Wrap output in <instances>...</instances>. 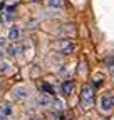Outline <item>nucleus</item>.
Masks as SVG:
<instances>
[{
    "label": "nucleus",
    "instance_id": "8",
    "mask_svg": "<svg viewBox=\"0 0 114 120\" xmlns=\"http://www.w3.org/2000/svg\"><path fill=\"white\" fill-rule=\"evenodd\" d=\"M19 37H20V30L17 28V27H12L10 28V32H8V40H19Z\"/></svg>",
    "mask_w": 114,
    "mask_h": 120
},
{
    "label": "nucleus",
    "instance_id": "13",
    "mask_svg": "<svg viewBox=\"0 0 114 120\" xmlns=\"http://www.w3.org/2000/svg\"><path fill=\"white\" fill-rule=\"evenodd\" d=\"M4 58V47H0V60Z\"/></svg>",
    "mask_w": 114,
    "mask_h": 120
},
{
    "label": "nucleus",
    "instance_id": "15",
    "mask_svg": "<svg viewBox=\"0 0 114 120\" xmlns=\"http://www.w3.org/2000/svg\"><path fill=\"white\" fill-rule=\"evenodd\" d=\"M111 100H112V105H114V92L111 94Z\"/></svg>",
    "mask_w": 114,
    "mask_h": 120
},
{
    "label": "nucleus",
    "instance_id": "4",
    "mask_svg": "<svg viewBox=\"0 0 114 120\" xmlns=\"http://www.w3.org/2000/svg\"><path fill=\"white\" fill-rule=\"evenodd\" d=\"M99 105H101V110L102 112H111L114 109L112 100H111V95H102L101 100H99Z\"/></svg>",
    "mask_w": 114,
    "mask_h": 120
},
{
    "label": "nucleus",
    "instance_id": "14",
    "mask_svg": "<svg viewBox=\"0 0 114 120\" xmlns=\"http://www.w3.org/2000/svg\"><path fill=\"white\" fill-rule=\"evenodd\" d=\"M30 120H42L39 115H34V117H30Z\"/></svg>",
    "mask_w": 114,
    "mask_h": 120
},
{
    "label": "nucleus",
    "instance_id": "7",
    "mask_svg": "<svg viewBox=\"0 0 114 120\" xmlns=\"http://www.w3.org/2000/svg\"><path fill=\"white\" fill-rule=\"evenodd\" d=\"M12 113V107L8 103H4L0 105V120H7V117Z\"/></svg>",
    "mask_w": 114,
    "mask_h": 120
},
{
    "label": "nucleus",
    "instance_id": "12",
    "mask_svg": "<svg viewBox=\"0 0 114 120\" xmlns=\"http://www.w3.org/2000/svg\"><path fill=\"white\" fill-rule=\"evenodd\" d=\"M109 72H111V75L114 77V60H112V62H109Z\"/></svg>",
    "mask_w": 114,
    "mask_h": 120
},
{
    "label": "nucleus",
    "instance_id": "6",
    "mask_svg": "<svg viewBox=\"0 0 114 120\" xmlns=\"http://www.w3.org/2000/svg\"><path fill=\"white\" fill-rule=\"evenodd\" d=\"M24 52V45L22 43H10L8 47H7V53L10 57H17L19 53Z\"/></svg>",
    "mask_w": 114,
    "mask_h": 120
},
{
    "label": "nucleus",
    "instance_id": "11",
    "mask_svg": "<svg viewBox=\"0 0 114 120\" xmlns=\"http://www.w3.org/2000/svg\"><path fill=\"white\" fill-rule=\"evenodd\" d=\"M52 105H54V109H57V110H62L64 109V102L61 98H57V97L52 100Z\"/></svg>",
    "mask_w": 114,
    "mask_h": 120
},
{
    "label": "nucleus",
    "instance_id": "9",
    "mask_svg": "<svg viewBox=\"0 0 114 120\" xmlns=\"http://www.w3.org/2000/svg\"><path fill=\"white\" fill-rule=\"evenodd\" d=\"M72 90H74V83L72 82H64L62 83V94L70 95V94H72Z\"/></svg>",
    "mask_w": 114,
    "mask_h": 120
},
{
    "label": "nucleus",
    "instance_id": "5",
    "mask_svg": "<svg viewBox=\"0 0 114 120\" xmlns=\"http://www.w3.org/2000/svg\"><path fill=\"white\" fill-rule=\"evenodd\" d=\"M12 97L15 98V100H25L27 98V88L24 85H19L12 90Z\"/></svg>",
    "mask_w": 114,
    "mask_h": 120
},
{
    "label": "nucleus",
    "instance_id": "3",
    "mask_svg": "<svg viewBox=\"0 0 114 120\" xmlns=\"http://www.w3.org/2000/svg\"><path fill=\"white\" fill-rule=\"evenodd\" d=\"M52 100H54V97L50 94H45V92H42V94L37 95V103L40 105V107H50Z\"/></svg>",
    "mask_w": 114,
    "mask_h": 120
},
{
    "label": "nucleus",
    "instance_id": "10",
    "mask_svg": "<svg viewBox=\"0 0 114 120\" xmlns=\"http://www.w3.org/2000/svg\"><path fill=\"white\" fill-rule=\"evenodd\" d=\"M49 7H55V8H62L64 7V0H47Z\"/></svg>",
    "mask_w": 114,
    "mask_h": 120
},
{
    "label": "nucleus",
    "instance_id": "1",
    "mask_svg": "<svg viewBox=\"0 0 114 120\" xmlns=\"http://www.w3.org/2000/svg\"><path fill=\"white\" fill-rule=\"evenodd\" d=\"M94 103V87L91 83H86L81 88V105L84 110H87L92 107Z\"/></svg>",
    "mask_w": 114,
    "mask_h": 120
},
{
    "label": "nucleus",
    "instance_id": "16",
    "mask_svg": "<svg viewBox=\"0 0 114 120\" xmlns=\"http://www.w3.org/2000/svg\"><path fill=\"white\" fill-rule=\"evenodd\" d=\"M30 2H35V0H30Z\"/></svg>",
    "mask_w": 114,
    "mask_h": 120
},
{
    "label": "nucleus",
    "instance_id": "17",
    "mask_svg": "<svg viewBox=\"0 0 114 120\" xmlns=\"http://www.w3.org/2000/svg\"><path fill=\"white\" fill-rule=\"evenodd\" d=\"M102 120H104V118H102Z\"/></svg>",
    "mask_w": 114,
    "mask_h": 120
},
{
    "label": "nucleus",
    "instance_id": "2",
    "mask_svg": "<svg viewBox=\"0 0 114 120\" xmlns=\"http://www.w3.org/2000/svg\"><path fill=\"white\" fill-rule=\"evenodd\" d=\"M57 49H59L61 53H64V55H70L76 50V45H74L72 40H61L59 43H57Z\"/></svg>",
    "mask_w": 114,
    "mask_h": 120
}]
</instances>
